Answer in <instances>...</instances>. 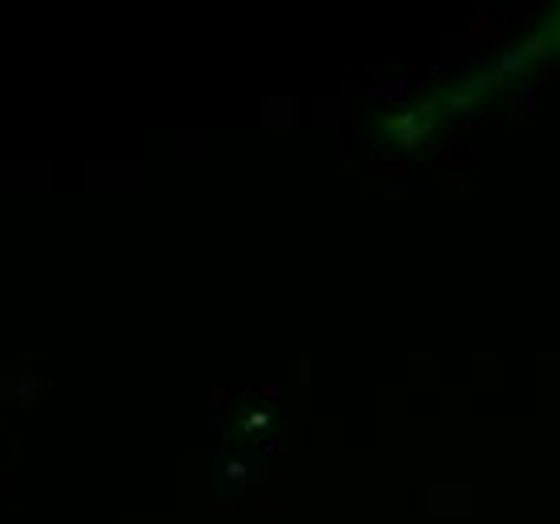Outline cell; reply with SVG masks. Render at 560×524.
<instances>
[{
  "label": "cell",
  "mask_w": 560,
  "mask_h": 524,
  "mask_svg": "<svg viewBox=\"0 0 560 524\" xmlns=\"http://www.w3.org/2000/svg\"><path fill=\"white\" fill-rule=\"evenodd\" d=\"M540 53H545V40H540V37H528L521 45V57H540Z\"/></svg>",
  "instance_id": "2"
},
{
  "label": "cell",
  "mask_w": 560,
  "mask_h": 524,
  "mask_svg": "<svg viewBox=\"0 0 560 524\" xmlns=\"http://www.w3.org/2000/svg\"><path fill=\"white\" fill-rule=\"evenodd\" d=\"M500 37V21H492V16H480V21H471L468 25V40L471 45H480V40H492Z\"/></svg>",
  "instance_id": "1"
}]
</instances>
